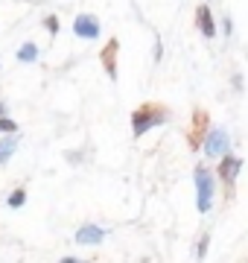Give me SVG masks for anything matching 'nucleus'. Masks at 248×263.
I'll use <instances>...</instances> for the list:
<instances>
[{
    "label": "nucleus",
    "mask_w": 248,
    "mask_h": 263,
    "mask_svg": "<svg viewBox=\"0 0 248 263\" xmlns=\"http://www.w3.org/2000/svg\"><path fill=\"white\" fill-rule=\"evenodd\" d=\"M58 263H94V260H79V257H61Z\"/></svg>",
    "instance_id": "f3484780"
},
{
    "label": "nucleus",
    "mask_w": 248,
    "mask_h": 263,
    "mask_svg": "<svg viewBox=\"0 0 248 263\" xmlns=\"http://www.w3.org/2000/svg\"><path fill=\"white\" fill-rule=\"evenodd\" d=\"M117 56H120V41L117 38H108L105 47L99 50V65H102V70L108 73L111 82H117Z\"/></svg>",
    "instance_id": "0eeeda50"
},
{
    "label": "nucleus",
    "mask_w": 248,
    "mask_h": 263,
    "mask_svg": "<svg viewBox=\"0 0 248 263\" xmlns=\"http://www.w3.org/2000/svg\"><path fill=\"white\" fill-rule=\"evenodd\" d=\"M105 228H99V226H94V222H85V226L79 228L76 234H73V240H76L79 246H99L105 240Z\"/></svg>",
    "instance_id": "6e6552de"
},
{
    "label": "nucleus",
    "mask_w": 248,
    "mask_h": 263,
    "mask_svg": "<svg viewBox=\"0 0 248 263\" xmlns=\"http://www.w3.org/2000/svg\"><path fill=\"white\" fill-rule=\"evenodd\" d=\"M18 62H24V65H32V62H38V44L27 41L24 47H18Z\"/></svg>",
    "instance_id": "9b49d317"
},
{
    "label": "nucleus",
    "mask_w": 248,
    "mask_h": 263,
    "mask_svg": "<svg viewBox=\"0 0 248 263\" xmlns=\"http://www.w3.org/2000/svg\"><path fill=\"white\" fill-rule=\"evenodd\" d=\"M208 132H210V114L204 111L201 105H196V108H193V123H190V129H187V143H190V149H201Z\"/></svg>",
    "instance_id": "20e7f679"
},
{
    "label": "nucleus",
    "mask_w": 248,
    "mask_h": 263,
    "mask_svg": "<svg viewBox=\"0 0 248 263\" xmlns=\"http://www.w3.org/2000/svg\"><path fill=\"white\" fill-rule=\"evenodd\" d=\"M0 117H6V103H0Z\"/></svg>",
    "instance_id": "a211bd4d"
},
{
    "label": "nucleus",
    "mask_w": 248,
    "mask_h": 263,
    "mask_svg": "<svg viewBox=\"0 0 248 263\" xmlns=\"http://www.w3.org/2000/svg\"><path fill=\"white\" fill-rule=\"evenodd\" d=\"M44 27H47V32L53 38L58 35V18H56V15H47V18H44Z\"/></svg>",
    "instance_id": "2eb2a0df"
},
{
    "label": "nucleus",
    "mask_w": 248,
    "mask_h": 263,
    "mask_svg": "<svg viewBox=\"0 0 248 263\" xmlns=\"http://www.w3.org/2000/svg\"><path fill=\"white\" fill-rule=\"evenodd\" d=\"M196 27L204 38L216 35V21H213V12H210V3H199L196 6Z\"/></svg>",
    "instance_id": "1a4fd4ad"
},
{
    "label": "nucleus",
    "mask_w": 248,
    "mask_h": 263,
    "mask_svg": "<svg viewBox=\"0 0 248 263\" xmlns=\"http://www.w3.org/2000/svg\"><path fill=\"white\" fill-rule=\"evenodd\" d=\"M193 179H196V205H199L201 214H210L213 196H216V176H213L204 164H196Z\"/></svg>",
    "instance_id": "f03ea898"
},
{
    "label": "nucleus",
    "mask_w": 248,
    "mask_h": 263,
    "mask_svg": "<svg viewBox=\"0 0 248 263\" xmlns=\"http://www.w3.org/2000/svg\"><path fill=\"white\" fill-rule=\"evenodd\" d=\"M239 170H242V158H239V155H231V152H225L219 158V164H216V176H219L222 187H225V202L234 199V187H237Z\"/></svg>",
    "instance_id": "7ed1b4c3"
},
{
    "label": "nucleus",
    "mask_w": 248,
    "mask_h": 263,
    "mask_svg": "<svg viewBox=\"0 0 248 263\" xmlns=\"http://www.w3.org/2000/svg\"><path fill=\"white\" fill-rule=\"evenodd\" d=\"M228 132L222 129V126H216V129L208 132V138H204V143H201V149H204V155H208L210 161L222 158L225 152H228Z\"/></svg>",
    "instance_id": "39448f33"
},
{
    "label": "nucleus",
    "mask_w": 248,
    "mask_h": 263,
    "mask_svg": "<svg viewBox=\"0 0 248 263\" xmlns=\"http://www.w3.org/2000/svg\"><path fill=\"white\" fill-rule=\"evenodd\" d=\"M15 149H18V135H6V138H0V167L9 164V158L15 155Z\"/></svg>",
    "instance_id": "9d476101"
},
{
    "label": "nucleus",
    "mask_w": 248,
    "mask_h": 263,
    "mask_svg": "<svg viewBox=\"0 0 248 263\" xmlns=\"http://www.w3.org/2000/svg\"><path fill=\"white\" fill-rule=\"evenodd\" d=\"M0 135H18V123L12 117H0Z\"/></svg>",
    "instance_id": "4468645a"
},
{
    "label": "nucleus",
    "mask_w": 248,
    "mask_h": 263,
    "mask_svg": "<svg viewBox=\"0 0 248 263\" xmlns=\"http://www.w3.org/2000/svg\"><path fill=\"white\" fill-rule=\"evenodd\" d=\"M155 62H161V38H155Z\"/></svg>",
    "instance_id": "dca6fc26"
},
{
    "label": "nucleus",
    "mask_w": 248,
    "mask_h": 263,
    "mask_svg": "<svg viewBox=\"0 0 248 263\" xmlns=\"http://www.w3.org/2000/svg\"><path fill=\"white\" fill-rule=\"evenodd\" d=\"M208 246H210V231H204L201 240H199V249H196V260H199V263L208 257Z\"/></svg>",
    "instance_id": "ddd939ff"
},
{
    "label": "nucleus",
    "mask_w": 248,
    "mask_h": 263,
    "mask_svg": "<svg viewBox=\"0 0 248 263\" xmlns=\"http://www.w3.org/2000/svg\"><path fill=\"white\" fill-rule=\"evenodd\" d=\"M6 205L12 208V211H18V208L27 205V187L20 184V187H12V193L6 196Z\"/></svg>",
    "instance_id": "f8f14e48"
},
{
    "label": "nucleus",
    "mask_w": 248,
    "mask_h": 263,
    "mask_svg": "<svg viewBox=\"0 0 248 263\" xmlns=\"http://www.w3.org/2000/svg\"><path fill=\"white\" fill-rule=\"evenodd\" d=\"M73 35L82 38V41H96L99 38V18L91 15V12L76 15V21H73Z\"/></svg>",
    "instance_id": "423d86ee"
},
{
    "label": "nucleus",
    "mask_w": 248,
    "mask_h": 263,
    "mask_svg": "<svg viewBox=\"0 0 248 263\" xmlns=\"http://www.w3.org/2000/svg\"><path fill=\"white\" fill-rule=\"evenodd\" d=\"M170 117H172L170 105L155 103V100H149V103H140V105L132 111V135H134V138H140V135H146V132L155 129V126L170 123Z\"/></svg>",
    "instance_id": "f257e3e1"
}]
</instances>
